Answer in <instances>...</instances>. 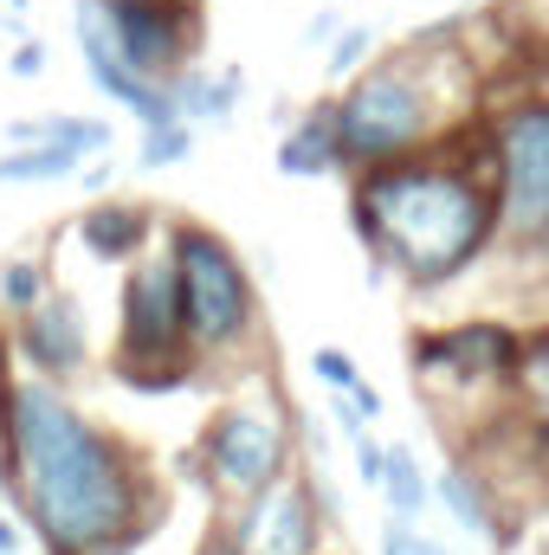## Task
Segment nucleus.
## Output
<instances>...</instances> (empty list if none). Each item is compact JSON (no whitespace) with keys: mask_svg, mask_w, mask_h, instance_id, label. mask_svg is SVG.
I'll use <instances>...</instances> for the list:
<instances>
[{"mask_svg":"<svg viewBox=\"0 0 549 555\" xmlns=\"http://www.w3.org/2000/svg\"><path fill=\"white\" fill-rule=\"evenodd\" d=\"M0 459L20 465V491L39 530L65 555H117L137 530V478L111 433L78 420L52 388H7Z\"/></svg>","mask_w":549,"mask_h":555,"instance_id":"1","label":"nucleus"},{"mask_svg":"<svg viewBox=\"0 0 549 555\" xmlns=\"http://www.w3.org/2000/svg\"><path fill=\"white\" fill-rule=\"evenodd\" d=\"M356 227L413 278H452L491 240V201L465 168L433 162H375L356 194Z\"/></svg>","mask_w":549,"mask_h":555,"instance_id":"2","label":"nucleus"},{"mask_svg":"<svg viewBox=\"0 0 549 555\" xmlns=\"http://www.w3.org/2000/svg\"><path fill=\"white\" fill-rule=\"evenodd\" d=\"M330 130H336V162L408 155L413 142L426 137V91H420V78L408 65H382L330 111Z\"/></svg>","mask_w":549,"mask_h":555,"instance_id":"3","label":"nucleus"},{"mask_svg":"<svg viewBox=\"0 0 549 555\" xmlns=\"http://www.w3.org/2000/svg\"><path fill=\"white\" fill-rule=\"evenodd\" d=\"M168 266H175V297H181V330H188L194 343L220 349V343H233V336L246 330V317H253V291H246L240 259H233L214 233L181 227Z\"/></svg>","mask_w":549,"mask_h":555,"instance_id":"4","label":"nucleus"},{"mask_svg":"<svg viewBox=\"0 0 549 555\" xmlns=\"http://www.w3.org/2000/svg\"><path fill=\"white\" fill-rule=\"evenodd\" d=\"M498 194H505V227L518 240H544L549 227V111L518 104L498 124Z\"/></svg>","mask_w":549,"mask_h":555,"instance_id":"5","label":"nucleus"},{"mask_svg":"<svg viewBox=\"0 0 549 555\" xmlns=\"http://www.w3.org/2000/svg\"><path fill=\"white\" fill-rule=\"evenodd\" d=\"M201 465L227 491H259L284 472V439H278V426L266 414L227 408V414H214L207 439H201Z\"/></svg>","mask_w":549,"mask_h":555,"instance_id":"6","label":"nucleus"},{"mask_svg":"<svg viewBox=\"0 0 549 555\" xmlns=\"http://www.w3.org/2000/svg\"><path fill=\"white\" fill-rule=\"evenodd\" d=\"M181 297L175 266H142L124 291V369L142 362H181Z\"/></svg>","mask_w":549,"mask_h":555,"instance_id":"7","label":"nucleus"},{"mask_svg":"<svg viewBox=\"0 0 549 555\" xmlns=\"http://www.w3.org/2000/svg\"><path fill=\"white\" fill-rule=\"evenodd\" d=\"M104 33L137 78L181 65V0H104Z\"/></svg>","mask_w":549,"mask_h":555,"instance_id":"8","label":"nucleus"},{"mask_svg":"<svg viewBox=\"0 0 549 555\" xmlns=\"http://www.w3.org/2000/svg\"><path fill=\"white\" fill-rule=\"evenodd\" d=\"M72 26H78V52H85V72L124 104V111H137L142 124H168L175 117V104H168V91L155 85V78H137L124 59H117V46H111V33H104V0H78V13H72Z\"/></svg>","mask_w":549,"mask_h":555,"instance_id":"9","label":"nucleus"},{"mask_svg":"<svg viewBox=\"0 0 549 555\" xmlns=\"http://www.w3.org/2000/svg\"><path fill=\"white\" fill-rule=\"evenodd\" d=\"M233 543L246 555H310V543H317L310 491H304V485H284V478L259 485V504L240 517Z\"/></svg>","mask_w":549,"mask_h":555,"instance_id":"10","label":"nucleus"},{"mask_svg":"<svg viewBox=\"0 0 549 555\" xmlns=\"http://www.w3.org/2000/svg\"><path fill=\"white\" fill-rule=\"evenodd\" d=\"M420 362L426 369H452V375H465V382H478V375H511L518 369V336L505 330V323H459V330H446V336H426L420 343Z\"/></svg>","mask_w":549,"mask_h":555,"instance_id":"11","label":"nucleus"},{"mask_svg":"<svg viewBox=\"0 0 549 555\" xmlns=\"http://www.w3.org/2000/svg\"><path fill=\"white\" fill-rule=\"evenodd\" d=\"M20 356L46 375H72L85 362V317L65 297H39L33 310H20Z\"/></svg>","mask_w":549,"mask_h":555,"instance_id":"12","label":"nucleus"},{"mask_svg":"<svg viewBox=\"0 0 549 555\" xmlns=\"http://www.w3.org/2000/svg\"><path fill=\"white\" fill-rule=\"evenodd\" d=\"M240 91H246V78L240 72H188L175 91H168V104H175V117L181 124H220L233 104H240Z\"/></svg>","mask_w":549,"mask_h":555,"instance_id":"13","label":"nucleus"},{"mask_svg":"<svg viewBox=\"0 0 549 555\" xmlns=\"http://www.w3.org/2000/svg\"><path fill=\"white\" fill-rule=\"evenodd\" d=\"M142 233H149V220H142V207H85L78 214V240L91 246V259H130L142 246Z\"/></svg>","mask_w":549,"mask_h":555,"instance_id":"14","label":"nucleus"},{"mask_svg":"<svg viewBox=\"0 0 549 555\" xmlns=\"http://www.w3.org/2000/svg\"><path fill=\"white\" fill-rule=\"evenodd\" d=\"M7 137L59 142L72 155H111V124H98V117H20V124H7Z\"/></svg>","mask_w":549,"mask_h":555,"instance_id":"15","label":"nucleus"},{"mask_svg":"<svg viewBox=\"0 0 549 555\" xmlns=\"http://www.w3.org/2000/svg\"><path fill=\"white\" fill-rule=\"evenodd\" d=\"M330 168H336V130H330V111H317L284 137L278 175H330Z\"/></svg>","mask_w":549,"mask_h":555,"instance_id":"16","label":"nucleus"},{"mask_svg":"<svg viewBox=\"0 0 549 555\" xmlns=\"http://www.w3.org/2000/svg\"><path fill=\"white\" fill-rule=\"evenodd\" d=\"M78 175V155L59 149V142H20V155H0V181H65Z\"/></svg>","mask_w":549,"mask_h":555,"instance_id":"17","label":"nucleus"},{"mask_svg":"<svg viewBox=\"0 0 549 555\" xmlns=\"http://www.w3.org/2000/svg\"><path fill=\"white\" fill-rule=\"evenodd\" d=\"M375 485H388V504H395V517H401V524L420 517V504H426V478H420V465H413L408 446L382 452V478H375Z\"/></svg>","mask_w":549,"mask_h":555,"instance_id":"18","label":"nucleus"},{"mask_svg":"<svg viewBox=\"0 0 549 555\" xmlns=\"http://www.w3.org/2000/svg\"><path fill=\"white\" fill-rule=\"evenodd\" d=\"M439 498L452 504V517L465 524V530H491V511H485V498H478V485L452 465V472H439Z\"/></svg>","mask_w":549,"mask_h":555,"instance_id":"19","label":"nucleus"},{"mask_svg":"<svg viewBox=\"0 0 549 555\" xmlns=\"http://www.w3.org/2000/svg\"><path fill=\"white\" fill-rule=\"evenodd\" d=\"M194 149V137H188V124L181 117H168V124H149V137H142V168H168V162H181Z\"/></svg>","mask_w":549,"mask_h":555,"instance_id":"20","label":"nucleus"},{"mask_svg":"<svg viewBox=\"0 0 549 555\" xmlns=\"http://www.w3.org/2000/svg\"><path fill=\"white\" fill-rule=\"evenodd\" d=\"M39 297H46V272H39L33 259H13V266L0 272V304H7L13 317H20V310H33Z\"/></svg>","mask_w":549,"mask_h":555,"instance_id":"21","label":"nucleus"},{"mask_svg":"<svg viewBox=\"0 0 549 555\" xmlns=\"http://www.w3.org/2000/svg\"><path fill=\"white\" fill-rule=\"evenodd\" d=\"M369 46H375V33H369V26H349V33H343V39L330 46V59H323V72H330V78H343L349 65H362V52H369Z\"/></svg>","mask_w":549,"mask_h":555,"instance_id":"22","label":"nucleus"},{"mask_svg":"<svg viewBox=\"0 0 549 555\" xmlns=\"http://www.w3.org/2000/svg\"><path fill=\"white\" fill-rule=\"evenodd\" d=\"M310 369H317V382H330L336 395H349V388L362 382V375H356V362H349L343 349H317V356H310Z\"/></svg>","mask_w":549,"mask_h":555,"instance_id":"23","label":"nucleus"},{"mask_svg":"<svg viewBox=\"0 0 549 555\" xmlns=\"http://www.w3.org/2000/svg\"><path fill=\"white\" fill-rule=\"evenodd\" d=\"M382 550H388V555H446L439 543H426V537H413V524H401V517L388 524V537H382Z\"/></svg>","mask_w":549,"mask_h":555,"instance_id":"24","label":"nucleus"},{"mask_svg":"<svg viewBox=\"0 0 549 555\" xmlns=\"http://www.w3.org/2000/svg\"><path fill=\"white\" fill-rule=\"evenodd\" d=\"M349 452H356V472H362V485H375V478H382V446H375L369 433H349Z\"/></svg>","mask_w":549,"mask_h":555,"instance_id":"25","label":"nucleus"},{"mask_svg":"<svg viewBox=\"0 0 549 555\" xmlns=\"http://www.w3.org/2000/svg\"><path fill=\"white\" fill-rule=\"evenodd\" d=\"M39 72H46V46H39V39H26V46L13 52V78H39Z\"/></svg>","mask_w":549,"mask_h":555,"instance_id":"26","label":"nucleus"},{"mask_svg":"<svg viewBox=\"0 0 549 555\" xmlns=\"http://www.w3.org/2000/svg\"><path fill=\"white\" fill-rule=\"evenodd\" d=\"M201 555H246V550H240L233 537H207V543H201Z\"/></svg>","mask_w":549,"mask_h":555,"instance_id":"27","label":"nucleus"},{"mask_svg":"<svg viewBox=\"0 0 549 555\" xmlns=\"http://www.w3.org/2000/svg\"><path fill=\"white\" fill-rule=\"evenodd\" d=\"M13 550H20V537H13V530L0 524V555H13Z\"/></svg>","mask_w":549,"mask_h":555,"instance_id":"28","label":"nucleus"},{"mask_svg":"<svg viewBox=\"0 0 549 555\" xmlns=\"http://www.w3.org/2000/svg\"><path fill=\"white\" fill-rule=\"evenodd\" d=\"M7 7H13V13H20V7H26V0H7Z\"/></svg>","mask_w":549,"mask_h":555,"instance_id":"29","label":"nucleus"}]
</instances>
